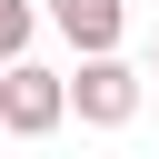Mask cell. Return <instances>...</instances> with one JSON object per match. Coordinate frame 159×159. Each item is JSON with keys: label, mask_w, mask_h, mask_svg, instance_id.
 Masks as SVG:
<instances>
[{"label": "cell", "mask_w": 159, "mask_h": 159, "mask_svg": "<svg viewBox=\"0 0 159 159\" xmlns=\"http://www.w3.org/2000/svg\"><path fill=\"white\" fill-rule=\"evenodd\" d=\"M149 80H159V50H149Z\"/></svg>", "instance_id": "obj_5"}, {"label": "cell", "mask_w": 159, "mask_h": 159, "mask_svg": "<svg viewBox=\"0 0 159 159\" xmlns=\"http://www.w3.org/2000/svg\"><path fill=\"white\" fill-rule=\"evenodd\" d=\"M60 119H70V80L40 70V60H10L0 70V129L10 139H50Z\"/></svg>", "instance_id": "obj_2"}, {"label": "cell", "mask_w": 159, "mask_h": 159, "mask_svg": "<svg viewBox=\"0 0 159 159\" xmlns=\"http://www.w3.org/2000/svg\"><path fill=\"white\" fill-rule=\"evenodd\" d=\"M40 10H50V30H60L80 60L119 50V30H129V0H40Z\"/></svg>", "instance_id": "obj_3"}, {"label": "cell", "mask_w": 159, "mask_h": 159, "mask_svg": "<svg viewBox=\"0 0 159 159\" xmlns=\"http://www.w3.org/2000/svg\"><path fill=\"white\" fill-rule=\"evenodd\" d=\"M60 80H70V109H80L89 129H129V119H139V89H149V80H139L119 50H99V60L60 70Z\"/></svg>", "instance_id": "obj_1"}, {"label": "cell", "mask_w": 159, "mask_h": 159, "mask_svg": "<svg viewBox=\"0 0 159 159\" xmlns=\"http://www.w3.org/2000/svg\"><path fill=\"white\" fill-rule=\"evenodd\" d=\"M30 30H40V10H30V0H0V70L30 60Z\"/></svg>", "instance_id": "obj_4"}]
</instances>
